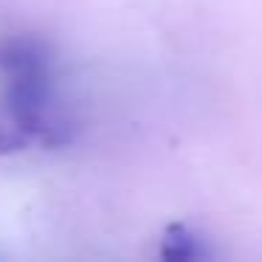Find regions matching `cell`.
Here are the masks:
<instances>
[{"label":"cell","instance_id":"cell-1","mask_svg":"<svg viewBox=\"0 0 262 262\" xmlns=\"http://www.w3.org/2000/svg\"><path fill=\"white\" fill-rule=\"evenodd\" d=\"M0 65L9 74L6 102L12 110V119L20 130L37 133L42 130L51 96V76H48V59L34 42L17 40L3 48Z\"/></svg>","mask_w":262,"mask_h":262},{"label":"cell","instance_id":"cell-2","mask_svg":"<svg viewBox=\"0 0 262 262\" xmlns=\"http://www.w3.org/2000/svg\"><path fill=\"white\" fill-rule=\"evenodd\" d=\"M158 254H161V259L189 262V259H200V256H206V248H203V239H200L189 226L172 223V226L164 231V239H161Z\"/></svg>","mask_w":262,"mask_h":262}]
</instances>
